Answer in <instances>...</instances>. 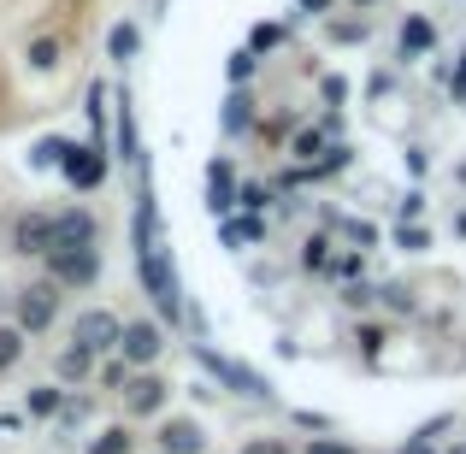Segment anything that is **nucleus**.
Wrapping results in <instances>:
<instances>
[{"instance_id":"nucleus-1","label":"nucleus","mask_w":466,"mask_h":454,"mask_svg":"<svg viewBox=\"0 0 466 454\" xmlns=\"http://www.w3.org/2000/svg\"><path fill=\"white\" fill-rule=\"evenodd\" d=\"M137 277H142V289H148L154 313L166 318V325L189 318V307H183V284H177V266H171L166 242H159V207H154L148 189L137 195Z\"/></svg>"},{"instance_id":"nucleus-2","label":"nucleus","mask_w":466,"mask_h":454,"mask_svg":"<svg viewBox=\"0 0 466 454\" xmlns=\"http://www.w3.org/2000/svg\"><path fill=\"white\" fill-rule=\"evenodd\" d=\"M47 277L59 289H89L101 277V242H77V248H47Z\"/></svg>"},{"instance_id":"nucleus-3","label":"nucleus","mask_w":466,"mask_h":454,"mask_svg":"<svg viewBox=\"0 0 466 454\" xmlns=\"http://www.w3.org/2000/svg\"><path fill=\"white\" fill-rule=\"evenodd\" d=\"M189 348H195V360H201V366H207V372H213L225 389H237V396H254V401H272V384H266V378L254 372V366L225 360V354H213L207 342H189Z\"/></svg>"},{"instance_id":"nucleus-4","label":"nucleus","mask_w":466,"mask_h":454,"mask_svg":"<svg viewBox=\"0 0 466 454\" xmlns=\"http://www.w3.org/2000/svg\"><path fill=\"white\" fill-rule=\"evenodd\" d=\"M54 318H59V284H54V277H47V284L18 289V325L30 330V337L54 330Z\"/></svg>"},{"instance_id":"nucleus-5","label":"nucleus","mask_w":466,"mask_h":454,"mask_svg":"<svg viewBox=\"0 0 466 454\" xmlns=\"http://www.w3.org/2000/svg\"><path fill=\"white\" fill-rule=\"evenodd\" d=\"M118 337H125V325H118V313H106V307H89V313H77V325H71V342H83L89 354H113Z\"/></svg>"},{"instance_id":"nucleus-6","label":"nucleus","mask_w":466,"mask_h":454,"mask_svg":"<svg viewBox=\"0 0 466 454\" xmlns=\"http://www.w3.org/2000/svg\"><path fill=\"white\" fill-rule=\"evenodd\" d=\"M59 171H66L71 189H95V183H106V148H71V142H66Z\"/></svg>"},{"instance_id":"nucleus-7","label":"nucleus","mask_w":466,"mask_h":454,"mask_svg":"<svg viewBox=\"0 0 466 454\" xmlns=\"http://www.w3.org/2000/svg\"><path fill=\"white\" fill-rule=\"evenodd\" d=\"M118 354H125L130 366H154L159 354H166V330L148 325V318H142V325H125V337H118Z\"/></svg>"},{"instance_id":"nucleus-8","label":"nucleus","mask_w":466,"mask_h":454,"mask_svg":"<svg viewBox=\"0 0 466 454\" xmlns=\"http://www.w3.org/2000/svg\"><path fill=\"white\" fill-rule=\"evenodd\" d=\"M47 248H54V213H18L12 254H47Z\"/></svg>"},{"instance_id":"nucleus-9","label":"nucleus","mask_w":466,"mask_h":454,"mask_svg":"<svg viewBox=\"0 0 466 454\" xmlns=\"http://www.w3.org/2000/svg\"><path fill=\"white\" fill-rule=\"evenodd\" d=\"M77 242H101V218L71 207V213H54V248H77Z\"/></svg>"},{"instance_id":"nucleus-10","label":"nucleus","mask_w":466,"mask_h":454,"mask_svg":"<svg viewBox=\"0 0 466 454\" xmlns=\"http://www.w3.org/2000/svg\"><path fill=\"white\" fill-rule=\"evenodd\" d=\"M125 408L137 413V419H142V413H159V408H166V384H159L154 372L130 378V384H125Z\"/></svg>"},{"instance_id":"nucleus-11","label":"nucleus","mask_w":466,"mask_h":454,"mask_svg":"<svg viewBox=\"0 0 466 454\" xmlns=\"http://www.w3.org/2000/svg\"><path fill=\"white\" fill-rule=\"evenodd\" d=\"M159 449H171V454H201L207 437H201V425H195V419H171V425H159Z\"/></svg>"},{"instance_id":"nucleus-12","label":"nucleus","mask_w":466,"mask_h":454,"mask_svg":"<svg viewBox=\"0 0 466 454\" xmlns=\"http://www.w3.org/2000/svg\"><path fill=\"white\" fill-rule=\"evenodd\" d=\"M437 42V30H431V18H420V12H408L401 18V59H413V54H425V47Z\"/></svg>"},{"instance_id":"nucleus-13","label":"nucleus","mask_w":466,"mask_h":454,"mask_svg":"<svg viewBox=\"0 0 466 454\" xmlns=\"http://www.w3.org/2000/svg\"><path fill=\"white\" fill-rule=\"evenodd\" d=\"M24 413H30V419H54V413H66V389L35 384L30 396H24Z\"/></svg>"},{"instance_id":"nucleus-14","label":"nucleus","mask_w":466,"mask_h":454,"mask_svg":"<svg viewBox=\"0 0 466 454\" xmlns=\"http://www.w3.org/2000/svg\"><path fill=\"white\" fill-rule=\"evenodd\" d=\"M207 207H213V213L237 207V189H230V166H225V159H213V195H207Z\"/></svg>"},{"instance_id":"nucleus-15","label":"nucleus","mask_w":466,"mask_h":454,"mask_svg":"<svg viewBox=\"0 0 466 454\" xmlns=\"http://www.w3.org/2000/svg\"><path fill=\"white\" fill-rule=\"evenodd\" d=\"M24 337H30V330H24V325H0V372L24 360Z\"/></svg>"},{"instance_id":"nucleus-16","label":"nucleus","mask_w":466,"mask_h":454,"mask_svg":"<svg viewBox=\"0 0 466 454\" xmlns=\"http://www.w3.org/2000/svg\"><path fill=\"white\" fill-rule=\"evenodd\" d=\"M106 47H113V59H137V47H142L137 24H113V35H106Z\"/></svg>"},{"instance_id":"nucleus-17","label":"nucleus","mask_w":466,"mask_h":454,"mask_svg":"<svg viewBox=\"0 0 466 454\" xmlns=\"http://www.w3.org/2000/svg\"><path fill=\"white\" fill-rule=\"evenodd\" d=\"M89 360H95V354L83 348V342H71V348L54 360V372H59V378H83V372H89Z\"/></svg>"},{"instance_id":"nucleus-18","label":"nucleus","mask_w":466,"mask_h":454,"mask_svg":"<svg viewBox=\"0 0 466 454\" xmlns=\"http://www.w3.org/2000/svg\"><path fill=\"white\" fill-rule=\"evenodd\" d=\"M89 454H130V431L125 425H106V431L89 443Z\"/></svg>"},{"instance_id":"nucleus-19","label":"nucleus","mask_w":466,"mask_h":454,"mask_svg":"<svg viewBox=\"0 0 466 454\" xmlns=\"http://www.w3.org/2000/svg\"><path fill=\"white\" fill-rule=\"evenodd\" d=\"M289 154H296V159H313V154H325V125H313V130H296Z\"/></svg>"},{"instance_id":"nucleus-20","label":"nucleus","mask_w":466,"mask_h":454,"mask_svg":"<svg viewBox=\"0 0 466 454\" xmlns=\"http://www.w3.org/2000/svg\"><path fill=\"white\" fill-rule=\"evenodd\" d=\"M218 237H225V248H242V242H260L266 230H260V218H242V225H225Z\"/></svg>"},{"instance_id":"nucleus-21","label":"nucleus","mask_w":466,"mask_h":454,"mask_svg":"<svg viewBox=\"0 0 466 454\" xmlns=\"http://www.w3.org/2000/svg\"><path fill=\"white\" fill-rule=\"evenodd\" d=\"M301 266H308V272H330V237H313L308 248H301Z\"/></svg>"},{"instance_id":"nucleus-22","label":"nucleus","mask_w":466,"mask_h":454,"mask_svg":"<svg viewBox=\"0 0 466 454\" xmlns=\"http://www.w3.org/2000/svg\"><path fill=\"white\" fill-rule=\"evenodd\" d=\"M118 148H125V159H137V118H130V106H118Z\"/></svg>"},{"instance_id":"nucleus-23","label":"nucleus","mask_w":466,"mask_h":454,"mask_svg":"<svg viewBox=\"0 0 466 454\" xmlns=\"http://www.w3.org/2000/svg\"><path fill=\"white\" fill-rule=\"evenodd\" d=\"M237 207H248V213H266V207H272V189H260V183H242V189H237Z\"/></svg>"},{"instance_id":"nucleus-24","label":"nucleus","mask_w":466,"mask_h":454,"mask_svg":"<svg viewBox=\"0 0 466 454\" xmlns=\"http://www.w3.org/2000/svg\"><path fill=\"white\" fill-rule=\"evenodd\" d=\"M330 277L354 284V277H360V254H330Z\"/></svg>"},{"instance_id":"nucleus-25","label":"nucleus","mask_w":466,"mask_h":454,"mask_svg":"<svg viewBox=\"0 0 466 454\" xmlns=\"http://www.w3.org/2000/svg\"><path fill=\"white\" fill-rule=\"evenodd\" d=\"M254 66H260V59H254L248 47H242V54H230V83H248V77H254Z\"/></svg>"},{"instance_id":"nucleus-26","label":"nucleus","mask_w":466,"mask_h":454,"mask_svg":"<svg viewBox=\"0 0 466 454\" xmlns=\"http://www.w3.org/2000/svg\"><path fill=\"white\" fill-rule=\"evenodd\" d=\"M248 118H254V101H248V95H237V101H230V113H225V130L248 125Z\"/></svg>"},{"instance_id":"nucleus-27","label":"nucleus","mask_w":466,"mask_h":454,"mask_svg":"<svg viewBox=\"0 0 466 454\" xmlns=\"http://www.w3.org/2000/svg\"><path fill=\"white\" fill-rule=\"evenodd\" d=\"M30 66H35V71L59 66V42H35V47H30Z\"/></svg>"},{"instance_id":"nucleus-28","label":"nucleus","mask_w":466,"mask_h":454,"mask_svg":"<svg viewBox=\"0 0 466 454\" xmlns=\"http://www.w3.org/2000/svg\"><path fill=\"white\" fill-rule=\"evenodd\" d=\"M378 301H390L396 313H408V307H413V296H408L401 284H378Z\"/></svg>"},{"instance_id":"nucleus-29","label":"nucleus","mask_w":466,"mask_h":454,"mask_svg":"<svg viewBox=\"0 0 466 454\" xmlns=\"http://www.w3.org/2000/svg\"><path fill=\"white\" fill-rule=\"evenodd\" d=\"M449 425H455V413H437V419H425V425H420V431H413V437H425V443H431V437H443Z\"/></svg>"},{"instance_id":"nucleus-30","label":"nucleus","mask_w":466,"mask_h":454,"mask_svg":"<svg viewBox=\"0 0 466 454\" xmlns=\"http://www.w3.org/2000/svg\"><path fill=\"white\" fill-rule=\"evenodd\" d=\"M237 454H289L284 437H260V443H248V449H237Z\"/></svg>"},{"instance_id":"nucleus-31","label":"nucleus","mask_w":466,"mask_h":454,"mask_svg":"<svg viewBox=\"0 0 466 454\" xmlns=\"http://www.w3.org/2000/svg\"><path fill=\"white\" fill-rule=\"evenodd\" d=\"M396 242H401V248H408V254H420V248H425V242H431V237H425V230H413V225H401V230H396Z\"/></svg>"},{"instance_id":"nucleus-32","label":"nucleus","mask_w":466,"mask_h":454,"mask_svg":"<svg viewBox=\"0 0 466 454\" xmlns=\"http://www.w3.org/2000/svg\"><path fill=\"white\" fill-rule=\"evenodd\" d=\"M319 89H325V101H330V106H342V95H349V83H342V77H325Z\"/></svg>"},{"instance_id":"nucleus-33","label":"nucleus","mask_w":466,"mask_h":454,"mask_svg":"<svg viewBox=\"0 0 466 454\" xmlns=\"http://www.w3.org/2000/svg\"><path fill=\"white\" fill-rule=\"evenodd\" d=\"M360 348L378 354V348H384V330H378V325H360Z\"/></svg>"},{"instance_id":"nucleus-34","label":"nucleus","mask_w":466,"mask_h":454,"mask_svg":"<svg viewBox=\"0 0 466 454\" xmlns=\"http://www.w3.org/2000/svg\"><path fill=\"white\" fill-rule=\"evenodd\" d=\"M125 366H130V360H113V366H101V384H106V389H118V384H125Z\"/></svg>"},{"instance_id":"nucleus-35","label":"nucleus","mask_w":466,"mask_h":454,"mask_svg":"<svg viewBox=\"0 0 466 454\" xmlns=\"http://www.w3.org/2000/svg\"><path fill=\"white\" fill-rule=\"evenodd\" d=\"M308 454H354V443H330V437H319V443H308Z\"/></svg>"},{"instance_id":"nucleus-36","label":"nucleus","mask_w":466,"mask_h":454,"mask_svg":"<svg viewBox=\"0 0 466 454\" xmlns=\"http://www.w3.org/2000/svg\"><path fill=\"white\" fill-rule=\"evenodd\" d=\"M289 419H296L301 431H325V425H330V419H319V413H289Z\"/></svg>"},{"instance_id":"nucleus-37","label":"nucleus","mask_w":466,"mask_h":454,"mask_svg":"<svg viewBox=\"0 0 466 454\" xmlns=\"http://www.w3.org/2000/svg\"><path fill=\"white\" fill-rule=\"evenodd\" d=\"M401 454H437V449H431V443H425V437H413V443H408V449H401Z\"/></svg>"},{"instance_id":"nucleus-38","label":"nucleus","mask_w":466,"mask_h":454,"mask_svg":"<svg viewBox=\"0 0 466 454\" xmlns=\"http://www.w3.org/2000/svg\"><path fill=\"white\" fill-rule=\"evenodd\" d=\"M455 101H466V54H461V77H455Z\"/></svg>"},{"instance_id":"nucleus-39","label":"nucleus","mask_w":466,"mask_h":454,"mask_svg":"<svg viewBox=\"0 0 466 454\" xmlns=\"http://www.w3.org/2000/svg\"><path fill=\"white\" fill-rule=\"evenodd\" d=\"M319 6H325V0H301V12H319Z\"/></svg>"},{"instance_id":"nucleus-40","label":"nucleus","mask_w":466,"mask_h":454,"mask_svg":"<svg viewBox=\"0 0 466 454\" xmlns=\"http://www.w3.org/2000/svg\"><path fill=\"white\" fill-rule=\"evenodd\" d=\"M455 230H461V237H466V213H461V225H455Z\"/></svg>"},{"instance_id":"nucleus-41","label":"nucleus","mask_w":466,"mask_h":454,"mask_svg":"<svg viewBox=\"0 0 466 454\" xmlns=\"http://www.w3.org/2000/svg\"><path fill=\"white\" fill-rule=\"evenodd\" d=\"M354 6H372V0H354Z\"/></svg>"},{"instance_id":"nucleus-42","label":"nucleus","mask_w":466,"mask_h":454,"mask_svg":"<svg viewBox=\"0 0 466 454\" xmlns=\"http://www.w3.org/2000/svg\"><path fill=\"white\" fill-rule=\"evenodd\" d=\"M455 454H466V443H461V449H455Z\"/></svg>"},{"instance_id":"nucleus-43","label":"nucleus","mask_w":466,"mask_h":454,"mask_svg":"<svg viewBox=\"0 0 466 454\" xmlns=\"http://www.w3.org/2000/svg\"><path fill=\"white\" fill-rule=\"evenodd\" d=\"M159 454H171V449H159Z\"/></svg>"}]
</instances>
